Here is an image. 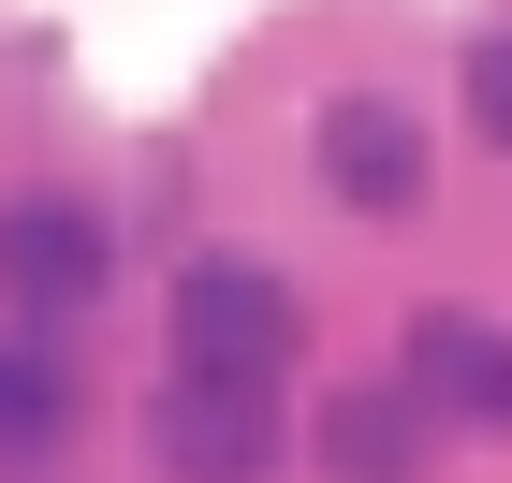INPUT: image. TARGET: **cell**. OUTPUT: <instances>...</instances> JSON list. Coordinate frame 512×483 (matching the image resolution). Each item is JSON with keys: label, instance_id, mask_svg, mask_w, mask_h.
Wrapping results in <instances>:
<instances>
[{"label": "cell", "instance_id": "cell-1", "mask_svg": "<svg viewBox=\"0 0 512 483\" xmlns=\"http://www.w3.org/2000/svg\"><path fill=\"white\" fill-rule=\"evenodd\" d=\"M308 352V293L278 264H191L176 279V366H220V381H293Z\"/></svg>", "mask_w": 512, "mask_h": 483}, {"label": "cell", "instance_id": "cell-2", "mask_svg": "<svg viewBox=\"0 0 512 483\" xmlns=\"http://www.w3.org/2000/svg\"><path fill=\"white\" fill-rule=\"evenodd\" d=\"M147 469L161 483H264L278 469V381L176 366V381L147 396Z\"/></svg>", "mask_w": 512, "mask_h": 483}, {"label": "cell", "instance_id": "cell-3", "mask_svg": "<svg viewBox=\"0 0 512 483\" xmlns=\"http://www.w3.org/2000/svg\"><path fill=\"white\" fill-rule=\"evenodd\" d=\"M103 220H88L74 191H15L0 205V293H15V322H74L88 293H103Z\"/></svg>", "mask_w": 512, "mask_h": 483}, {"label": "cell", "instance_id": "cell-4", "mask_svg": "<svg viewBox=\"0 0 512 483\" xmlns=\"http://www.w3.org/2000/svg\"><path fill=\"white\" fill-rule=\"evenodd\" d=\"M322 191L352 205V220H410L425 205V118L381 103V88H337L322 103Z\"/></svg>", "mask_w": 512, "mask_h": 483}, {"label": "cell", "instance_id": "cell-5", "mask_svg": "<svg viewBox=\"0 0 512 483\" xmlns=\"http://www.w3.org/2000/svg\"><path fill=\"white\" fill-rule=\"evenodd\" d=\"M410 396H425L439 425H512V322L425 308V322H410Z\"/></svg>", "mask_w": 512, "mask_h": 483}, {"label": "cell", "instance_id": "cell-6", "mask_svg": "<svg viewBox=\"0 0 512 483\" xmlns=\"http://www.w3.org/2000/svg\"><path fill=\"white\" fill-rule=\"evenodd\" d=\"M425 440H439V410L410 396V381H337L308 425V454L337 483H425Z\"/></svg>", "mask_w": 512, "mask_h": 483}, {"label": "cell", "instance_id": "cell-7", "mask_svg": "<svg viewBox=\"0 0 512 483\" xmlns=\"http://www.w3.org/2000/svg\"><path fill=\"white\" fill-rule=\"evenodd\" d=\"M59 425H74V366L44 352V337H0V469L59 454Z\"/></svg>", "mask_w": 512, "mask_h": 483}, {"label": "cell", "instance_id": "cell-8", "mask_svg": "<svg viewBox=\"0 0 512 483\" xmlns=\"http://www.w3.org/2000/svg\"><path fill=\"white\" fill-rule=\"evenodd\" d=\"M469 118H483V147L512 161V30H498V44H469Z\"/></svg>", "mask_w": 512, "mask_h": 483}]
</instances>
